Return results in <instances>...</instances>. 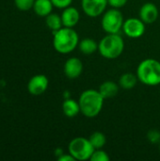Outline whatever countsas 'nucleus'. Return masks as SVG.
<instances>
[{
	"label": "nucleus",
	"mask_w": 160,
	"mask_h": 161,
	"mask_svg": "<svg viewBox=\"0 0 160 161\" xmlns=\"http://www.w3.org/2000/svg\"><path fill=\"white\" fill-rule=\"evenodd\" d=\"M127 1L128 0H108V3L114 8H121L126 5Z\"/></svg>",
	"instance_id": "24"
},
{
	"label": "nucleus",
	"mask_w": 160,
	"mask_h": 161,
	"mask_svg": "<svg viewBox=\"0 0 160 161\" xmlns=\"http://www.w3.org/2000/svg\"><path fill=\"white\" fill-rule=\"evenodd\" d=\"M147 139L151 143H159L160 132L157 129H152L147 133Z\"/></svg>",
	"instance_id": "22"
},
{
	"label": "nucleus",
	"mask_w": 160,
	"mask_h": 161,
	"mask_svg": "<svg viewBox=\"0 0 160 161\" xmlns=\"http://www.w3.org/2000/svg\"><path fill=\"white\" fill-rule=\"evenodd\" d=\"M58 161H74V158L69 153V154H62L60 157L58 158Z\"/></svg>",
	"instance_id": "25"
},
{
	"label": "nucleus",
	"mask_w": 160,
	"mask_h": 161,
	"mask_svg": "<svg viewBox=\"0 0 160 161\" xmlns=\"http://www.w3.org/2000/svg\"><path fill=\"white\" fill-rule=\"evenodd\" d=\"M48 78L44 75H36L30 78L27 84V90L32 95H41L48 88Z\"/></svg>",
	"instance_id": "9"
},
{
	"label": "nucleus",
	"mask_w": 160,
	"mask_h": 161,
	"mask_svg": "<svg viewBox=\"0 0 160 161\" xmlns=\"http://www.w3.org/2000/svg\"><path fill=\"white\" fill-rule=\"evenodd\" d=\"M14 2H15L17 8L23 11H25L33 8L35 0H14Z\"/></svg>",
	"instance_id": "21"
},
{
	"label": "nucleus",
	"mask_w": 160,
	"mask_h": 161,
	"mask_svg": "<svg viewBox=\"0 0 160 161\" xmlns=\"http://www.w3.org/2000/svg\"><path fill=\"white\" fill-rule=\"evenodd\" d=\"M83 72V63L78 58H70L64 64V74L70 79H75Z\"/></svg>",
	"instance_id": "10"
},
{
	"label": "nucleus",
	"mask_w": 160,
	"mask_h": 161,
	"mask_svg": "<svg viewBox=\"0 0 160 161\" xmlns=\"http://www.w3.org/2000/svg\"><path fill=\"white\" fill-rule=\"evenodd\" d=\"M55 153H56V156L58 158V157H60L62 154H64L63 153V151H62V149H60V148H58V149H57L56 151H55Z\"/></svg>",
	"instance_id": "26"
},
{
	"label": "nucleus",
	"mask_w": 160,
	"mask_h": 161,
	"mask_svg": "<svg viewBox=\"0 0 160 161\" xmlns=\"http://www.w3.org/2000/svg\"><path fill=\"white\" fill-rule=\"evenodd\" d=\"M124 49V42L119 34H107L98 43L100 55L107 59L119 58Z\"/></svg>",
	"instance_id": "4"
},
{
	"label": "nucleus",
	"mask_w": 160,
	"mask_h": 161,
	"mask_svg": "<svg viewBox=\"0 0 160 161\" xmlns=\"http://www.w3.org/2000/svg\"><path fill=\"white\" fill-rule=\"evenodd\" d=\"M53 46L60 54H69L78 46V34L72 27L62 26L60 29L53 32Z\"/></svg>",
	"instance_id": "2"
},
{
	"label": "nucleus",
	"mask_w": 160,
	"mask_h": 161,
	"mask_svg": "<svg viewBox=\"0 0 160 161\" xmlns=\"http://www.w3.org/2000/svg\"><path fill=\"white\" fill-rule=\"evenodd\" d=\"M78 48L84 55H91L98 50V43L91 38H85L79 41Z\"/></svg>",
	"instance_id": "16"
},
{
	"label": "nucleus",
	"mask_w": 160,
	"mask_h": 161,
	"mask_svg": "<svg viewBox=\"0 0 160 161\" xmlns=\"http://www.w3.org/2000/svg\"><path fill=\"white\" fill-rule=\"evenodd\" d=\"M45 23H46V25L48 26V28L51 29L53 32L60 29L63 26L61 16H59L57 13H52L51 12L49 15H47L45 17Z\"/></svg>",
	"instance_id": "18"
},
{
	"label": "nucleus",
	"mask_w": 160,
	"mask_h": 161,
	"mask_svg": "<svg viewBox=\"0 0 160 161\" xmlns=\"http://www.w3.org/2000/svg\"><path fill=\"white\" fill-rule=\"evenodd\" d=\"M159 11L157 7L151 2L143 4L140 9V18L145 24H153L158 18Z\"/></svg>",
	"instance_id": "11"
},
{
	"label": "nucleus",
	"mask_w": 160,
	"mask_h": 161,
	"mask_svg": "<svg viewBox=\"0 0 160 161\" xmlns=\"http://www.w3.org/2000/svg\"><path fill=\"white\" fill-rule=\"evenodd\" d=\"M54 7L58 8H66L68 7L71 6L73 0H51Z\"/></svg>",
	"instance_id": "23"
},
{
	"label": "nucleus",
	"mask_w": 160,
	"mask_h": 161,
	"mask_svg": "<svg viewBox=\"0 0 160 161\" xmlns=\"http://www.w3.org/2000/svg\"><path fill=\"white\" fill-rule=\"evenodd\" d=\"M108 0H81V8L89 17H98L103 14L108 6Z\"/></svg>",
	"instance_id": "8"
},
{
	"label": "nucleus",
	"mask_w": 160,
	"mask_h": 161,
	"mask_svg": "<svg viewBox=\"0 0 160 161\" xmlns=\"http://www.w3.org/2000/svg\"><path fill=\"white\" fill-rule=\"evenodd\" d=\"M110 158L107 152H105L102 149H95L93 154L91 157V161H109Z\"/></svg>",
	"instance_id": "20"
},
{
	"label": "nucleus",
	"mask_w": 160,
	"mask_h": 161,
	"mask_svg": "<svg viewBox=\"0 0 160 161\" xmlns=\"http://www.w3.org/2000/svg\"><path fill=\"white\" fill-rule=\"evenodd\" d=\"M91 143L92 144L94 149H103V147L107 143V137L105 136L104 133L100 131H95L93 132L90 138H89Z\"/></svg>",
	"instance_id": "19"
},
{
	"label": "nucleus",
	"mask_w": 160,
	"mask_h": 161,
	"mask_svg": "<svg viewBox=\"0 0 160 161\" xmlns=\"http://www.w3.org/2000/svg\"><path fill=\"white\" fill-rule=\"evenodd\" d=\"M68 150L75 160L85 161L91 159V157L95 149L89 139L77 137L70 142Z\"/></svg>",
	"instance_id": "5"
},
{
	"label": "nucleus",
	"mask_w": 160,
	"mask_h": 161,
	"mask_svg": "<svg viewBox=\"0 0 160 161\" xmlns=\"http://www.w3.org/2000/svg\"><path fill=\"white\" fill-rule=\"evenodd\" d=\"M159 150H160V142H159Z\"/></svg>",
	"instance_id": "27"
},
{
	"label": "nucleus",
	"mask_w": 160,
	"mask_h": 161,
	"mask_svg": "<svg viewBox=\"0 0 160 161\" xmlns=\"http://www.w3.org/2000/svg\"><path fill=\"white\" fill-rule=\"evenodd\" d=\"M123 31L129 38H141L145 32V23L141 18L138 19L131 17L124 22Z\"/></svg>",
	"instance_id": "7"
},
{
	"label": "nucleus",
	"mask_w": 160,
	"mask_h": 161,
	"mask_svg": "<svg viewBox=\"0 0 160 161\" xmlns=\"http://www.w3.org/2000/svg\"><path fill=\"white\" fill-rule=\"evenodd\" d=\"M139 78L132 73H125L121 75L119 79V86L124 90H131L137 85Z\"/></svg>",
	"instance_id": "17"
},
{
	"label": "nucleus",
	"mask_w": 160,
	"mask_h": 161,
	"mask_svg": "<svg viewBox=\"0 0 160 161\" xmlns=\"http://www.w3.org/2000/svg\"><path fill=\"white\" fill-rule=\"evenodd\" d=\"M104 100L105 98L99 91L91 89L84 91L78 99L80 112L87 118H94L98 116L103 108Z\"/></svg>",
	"instance_id": "1"
},
{
	"label": "nucleus",
	"mask_w": 160,
	"mask_h": 161,
	"mask_svg": "<svg viewBox=\"0 0 160 161\" xmlns=\"http://www.w3.org/2000/svg\"><path fill=\"white\" fill-rule=\"evenodd\" d=\"M53 3L51 0H35L33 9L35 13L41 17H46L53 10Z\"/></svg>",
	"instance_id": "13"
},
{
	"label": "nucleus",
	"mask_w": 160,
	"mask_h": 161,
	"mask_svg": "<svg viewBox=\"0 0 160 161\" xmlns=\"http://www.w3.org/2000/svg\"><path fill=\"white\" fill-rule=\"evenodd\" d=\"M119 84L113 81H105L99 87V92L105 99L112 98L119 92Z\"/></svg>",
	"instance_id": "15"
},
{
	"label": "nucleus",
	"mask_w": 160,
	"mask_h": 161,
	"mask_svg": "<svg viewBox=\"0 0 160 161\" xmlns=\"http://www.w3.org/2000/svg\"><path fill=\"white\" fill-rule=\"evenodd\" d=\"M139 80L146 86H157L160 84V61L155 58L142 60L137 68Z\"/></svg>",
	"instance_id": "3"
},
{
	"label": "nucleus",
	"mask_w": 160,
	"mask_h": 161,
	"mask_svg": "<svg viewBox=\"0 0 160 161\" xmlns=\"http://www.w3.org/2000/svg\"><path fill=\"white\" fill-rule=\"evenodd\" d=\"M80 14L79 11L74 7H68L63 9L61 13V20L63 26L74 28L79 22Z\"/></svg>",
	"instance_id": "12"
},
{
	"label": "nucleus",
	"mask_w": 160,
	"mask_h": 161,
	"mask_svg": "<svg viewBox=\"0 0 160 161\" xmlns=\"http://www.w3.org/2000/svg\"><path fill=\"white\" fill-rule=\"evenodd\" d=\"M124 15L119 8H110L104 12L101 25L104 31L108 34H119L123 30Z\"/></svg>",
	"instance_id": "6"
},
{
	"label": "nucleus",
	"mask_w": 160,
	"mask_h": 161,
	"mask_svg": "<svg viewBox=\"0 0 160 161\" xmlns=\"http://www.w3.org/2000/svg\"><path fill=\"white\" fill-rule=\"evenodd\" d=\"M62 111L68 118H74L80 112L79 103L72 98H66L62 103Z\"/></svg>",
	"instance_id": "14"
}]
</instances>
